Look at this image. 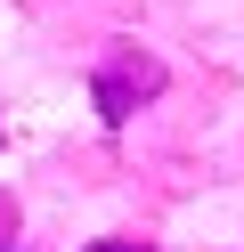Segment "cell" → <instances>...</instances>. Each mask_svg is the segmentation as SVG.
<instances>
[{
	"label": "cell",
	"mask_w": 244,
	"mask_h": 252,
	"mask_svg": "<svg viewBox=\"0 0 244 252\" xmlns=\"http://www.w3.org/2000/svg\"><path fill=\"white\" fill-rule=\"evenodd\" d=\"M81 252H146V244H130V236H106V244H81Z\"/></svg>",
	"instance_id": "cell-3"
},
{
	"label": "cell",
	"mask_w": 244,
	"mask_h": 252,
	"mask_svg": "<svg viewBox=\"0 0 244 252\" xmlns=\"http://www.w3.org/2000/svg\"><path fill=\"white\" fill-rule=\"evenodd\" d=\"M16 228H25V212H16V195H0V252H16Z\"/></svg>",
	"instance_id": "cell-2"
},
{
	"label": "cell",
	"mask_w": 244,
	"mask_h": 252,
	"mask_svg": "<svg viewBox=\"0 0 244 252\" xmlns=\"http://www.w3.org/2000/svg\"><path fill=\"white\" fill-rule=\"evenodd\" d=\"M90 98H98V122H130L146 98H163V57L155 49H106L98 57V73H90Z\"/></svg>",
	"instance_id": "cell-1"
}]
</instances>
